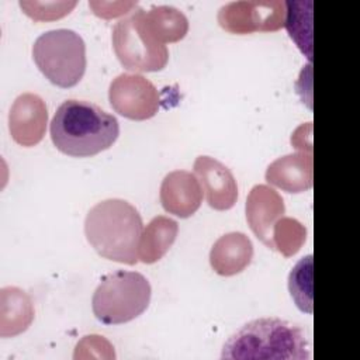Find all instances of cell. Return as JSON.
<instances>
[{"instance_id": "19", "label": "cell", "mask_w": 360, "mask_h": 360, "mask_svg": "<svg viewBox=\"0 0 360 360\" xmlns=\"http://www.w3.org/2000/svg\"><path fill=\"white\" fill-rule=\"evenodd\" d=\"M288 290L295 305L307 314L312 312V255L301 257L288 276Z\"/></svg>"}, {"instance_id": "4", "label": "cell", "mask_w": 360, "mask_h": 360, "mask_svg": "<svg viewBox=\"0 0 360 360\" xmlns=\"http://www.w3.org/2000/svg\"><path fill=\"white\" fill-rule=\"evenodd\" d=\"M152 288L138 271L117 270L104 276L94 290V316L107 325H120L142 315L149 307Z\"/></svg>"}, {"instance_id": "20", "label": "cell", "mask_w": 360, "mask_h": 360, "mask_svg": "<svg viewBox=\"0 0 360 360\" xmlns=\"http://www.w3.org/2000/svg\"><path fill=\"white\" fill-rule=\"evenodd\" d=\"M273 245L284 257L294 256L307 239L305 226L295 218L281 217L273 226Z\"/></svg>"}, {"instance_id": "14", "label": "cell", "mask_w": 360, "mask_h": 360, "mask_svg": "<svg viewBox=\"0 0 360 360\" xmlns=\"http://www.w3.org/2000/svg\"><path fill=\"white\" fill-rule=\"evenodd\" d=\"M253 259V243L243 232L219 236L210 250V264L219 276H235L243 271Z\"/></svg>"}, {"instance_id": "6", "label": "cell", "mask_w": 360, "mask_h": 360, "mask_svg": "<svg viewBox=\"0 0 360 360\" xmlns=\"http://www.w3.org/2000/svg\"><path fill=\"white\" fill-rule=\"evenodd\" d=\"M111 39L118 60L128 70L158 72L167 65V48L146 28L143 8L132 10L115 22Z\"/></svg>"}, {"instance_id": "7", "label": "cell", "mask_w": 360, "mask_h": 360, "mask_svg": "<svg viewBox=\"0 0 360 360\" xmlns=\"http://www.w3.org/2000/svg\"><path fill=\"white\" fill-rule=\"evenodd\" d=\"M219 25L231 34L270 32L284 27V1H231L218 10Z\"/></svg>"}, {"instance_id": "17", "label": "cell", "mask_w": 360, "mask_h": 360, "mask_svg": "<svg viewBox=\"0 0 360 360\" xmlns=\"http://www.w3.org/2000/svg\"><path fill=\"white\" fill-rule=\"evenodd\" d=\"M143 21L149 32L160 42H177L188 31V20L183 11L173 6H152L143 10Z\"/></svg>"}, {"instance_id": "13", "label": "cell", "mask_w": 360, "mask_h": 360, "mask_svg": "<svg viewBox=\"0 0 360 360\" xmlns=\"http://www.w3.org/2000/svg\"><path fill=\"white\" fill-rule=\"evenodd\" d=\"M312 152L301 150L271 162L264 177L283 191L302 193L312 187Z\"/></svg>"}, {"instance_id": "12", "label": "cell", "mask_w": 360, "mask_h": 360, "mask_svg": "<svg viewBox=\"0 0 360 360\" xmlns=\"http://www.w3.org/2000/svg\"><path fill=\"white\" fill-rule=\"evenodd\" d=\"M160 202L166 212L180 218L191 217L201 205L202 188L194 173L174 170L160 184Z\"/></svg>"}, {"instance_id": "22", "label": "cell", "mask_w": 360, "mask_h": 360, "mask_svg": "<svg viewBox=\"0 0 360 360\" xmlns=\"http://www.w3.org/2000/svg\"><path fill=\"white\" fill-rule=\"evenodd\" d=\"M75 359H89V357H101V359H114L112 345L100 335H87L77 345L73 354Z\"/></svg>"}, {"instance_id": "16", "label": "cell", "mask_w": 360, "mask_h": 360, "mask_svg": "<svg viewBox=\"0 0 360 360\" xmlns=\"http://www.w3.org/2000/svg\"><path fill=\"white\" fill-rule=\"evenodd\" d=\"M177 232L179 224L174 219L165 215L152 218L142 231L138 245V259L146 264L160 260L174 243Z\"/></svg>"}, {"instance_id": "10", "label": "cell", "mask_w": 360, "mask_h": 360, "mask_svg": "<svg viewBox=\"0 0 360 360\" xmlns=\"http://www.w3.org/2000/svg\"><path fill=\"white\" fill-rule=\"evenodd\" d=\"M246 221L256 238L269 249L274 250L273 226L284 217L283 197L267 184H256L248 194L245 204Z\"/></svg>"}, {"instance_id": "23", "label": "cell", "mask_w": 360, "mask_h": 360, "mask_svg": "<svg viewBox=\"0 0 360 360\" xmlns=\"http://www.w3.org/2000/svg\"><path fill=\"white\" fill-rule=\"evenodd\" d=\"M89 6L93 8L94 14L103 18H112V17H118L122 15L128 11H131L132 7H136V1H124V3H118V1H89Z\"/></svg>"}, {"instance_id": "2", "label": "cell", "mask_w": 360, "mask_h": 360, "mask_svg": "<svg viewBox=\"0 0 360 360\" xmlns=\"http://www.w3.org/2000/svg\"><path fill=\"white\" fill-rule=\"evenodd\" d=\"M143 224L138 210L122 198H107L90 208L84 219V235L104 259L135 264Z\"/></svg>"}, {"instance_id": "11", "label": "cell", "mask_w": 360, "mask_h": 360, "mask_svg": "<svg viewBox=\"0 0 360 360\" xmlns=\"http://www.w3.org/2000/svg\"><path fill=\"white\" fill-rule=\"evenodd\" d=\"M194 174L211 208L225 211L235 205L238 200V184L229 167L215 158L201 155L194 162Z\"/></svg>"}, {"instance_id": "18", "label": "cell", "mask_w": 360, "mask_h": 360, "mask_svg": "<svg viewBox=\"0 0 360 360\" xmlns=\"http://www.w3.org/2000/svg\"><path fill=\"white\" fill-rule=\"evenodd\" d=\"M290 37L311 60L312 58V1H284Z\"/></svg>"}, {"instance_id": "3", "label": "cell", "mask_w": 360, "mask_h": 360, "mask_svg": "<svg viewBox=\"0 0 360 360\" xmlns=\"http://www.w3.org/2000/svg\"><path fill=\"white\" fill-rule=\"evenodd\" d=\"M305 332L280 318H259L243 325L224 345L221 359L308 360Z\"/></svg>"}, {"instance_id": "9", "label": "cell", "mask_w": 360, "mask_h": 360, "mask_svg": "<svg viewBox=\"0 0 360 360\" xmlns=\"http://www.w3.org/2000/svg\"><path fill=\"white\" fill-rule=\"evenodd\" d=\"M48 124V108L42 97L35 93H22L11 104L8 112V131L21 146L39 143Z\"/></svg>"}, {"instance_id": "5", "label": "cell", "mask_w": 360, "mask_h": 360, "mask_svg": "<svg viewBox=\"0 0 360 360\" xmlns=\"http://www.w3.org/2000/svg\"><path fill=\"white\" fill-rule=\"evenodd\" d=\"M32 58L51 83L63 89L73 87L86 70V44L73 30H51L35 39Z\"/></svg>"}, {"instance_id": "15", "label": "cell", "mask_w": 360, "mask_h": 360, "mask_svg": "<svg viewBox=\"0 0 360 360\" xmlns=\"http://www.w3.org/2000/svg\"><path fill=\"white\" fill-rule=\"evenodd\" d=\"M31 297L21 288L7 285L0 290V336L13 338L25 332L34 321Z\"/></svg>"}, {"instance_id": "21", "label": "cell", "mask_w": 360, "mask_h": 360, "mask_svg": "<svg viewBox=\"0 0 360 360\" xmlns=\"http://www.w3.org/2000/svg\"><path fill=\"white\" fill-rule=\"evenodd\" d=\"M76 6L75 0L70 1H20L24 13L35 21H52L65 17Z\"/></svg>"}, {"instance_id": "1", "label": "cell", "mask_w": 360, "mask_h": 360, "mask_svg": "<svg viewBox=\"0 0 360 360\" xmlns=\"http://www.w3.org/2000/svg\"><path fill=\"white\" fill-rule=\"evenodd\" d=\"M49 131L59 152L89 158L112 146L120 135V124L97 104L69 98L58 107Z\"/></svg>"}, {"instance_id": "8", "label": "cell", "mask_w": 360, "mask_h": 360, "mask_svg": "<svg viewBox=\"0 0 360 360\" xmlns=\"http://www.w3.org/2000/svg\"><path fill=\"white\" fill-rule=\"evenodd\" d=\"M108 100L115 112L135 121L152 118L160 105L158 89L139 73H121L112 79Z\"/></svg>"}]
</instances>
